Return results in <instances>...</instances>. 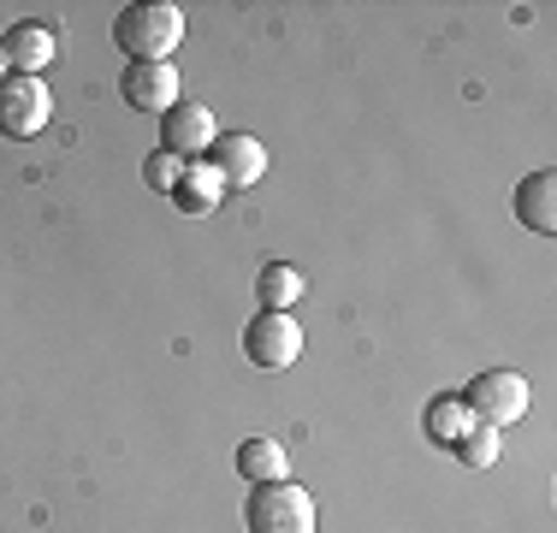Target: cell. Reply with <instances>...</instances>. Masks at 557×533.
<instances>
[{"instance_id":"obj_1","label":"cell","mask_w":557,"mask_h":533,"mask_svg":"<svg viewBox=\"0 0 557 533\" xmlns=\"http://www.w3.org/2000/svg\"><path fill=\"white\" fill-rule=\"evenodd\" d=\"M113 42L131 65L166 60V53L184 42V7H172V0H137V7H125L113 18Z\"/></svg>"},{"instance_id":"obj_2","label":"cell","mask_w":557,"mask_h":533,"mask_svg":"<svg viewBox=\"0 0 557 533\" xmlns=\"http://www.w3.org/2000/svg\"><path fill=\"white\" fill-rule=\"evenodd\" d=\"M244 528L249 533H314V498L290 474L285 480H268V486L249 492Z\"/></svg>"},{"instance_id":"obj_3","label":"cell","mask_w":557,"mask_h":533,"mask_svg":"<svg viewBox=\"0 0 557 533\" xmlns=\"http://www.w3.org/2000/svg\"><path fill=\"white\" fill-rule=\"evenodd\" d=\"M48 119H54L48 77H24V72L0 77V137L30 142V137H42V131H48Z\"/></svg>"},{"instance_id":"obj_4","label":"cell","mask_w":557,"mask_h":533,"mask_svg":"<svg viewBox=\"0 0 557 533\" xmlns=\"http://www.w3.org/2000/svg\"><path fill=\"white\" fill-rule=\"evenodd\" d=\"M462 409H469L474 421H486V426H510V421H522L528 416V380L522 373H474L469 385H462Z\"/></svg>"},{"instance_id":"obj_5","label":"cell","mask_w":557,"mask_h":533,"mask_svg":"<svg viewBox=\"0 0 557 533\" xmlns=\"http://www.w3.org/2000/svg\"><path fill=\"white\" fill-rule=\"evenodd\" d=\"M244 356L256 368H268V373H278V368H290L302 356V326L290 314H273V309H261L256 320L244 326Z\"/></svg>"},{"instance_id":"obj_6","label":"cell","mask_w":557,"mask_h":533,"mask_svg":"<svg viewBox=\"0 0 557 533\" xmlns=\"http://www.w3.org/2000/svg\"><path fill=\"white\" fill-rule=\"evenodd\" d=\"M202 160L214 166V178L225 190H249V184L268 178V149H261V137H249V131H220L214 149Z\"/></svg>"},{"instance_id":"obj_7","label":"cell","mask_w":557,"mask_h":533,"mask_svg":"<svg viewBox=\"0 0 557 533\" xmlns=\"http://www.w3.org/2000/svg\"><path fill=\"white\" fill-rule=\"evenodd\" d=\"M119 96H125V107H137V113L161 119L166 107H178V65H172V60H137V65H125Z\"/></svg>"},{"instance_id":"obj_8","label":"cell","mask_w":557,"mask_h":533,"mask_svg":"<svg viewBox=\"0 0 557 533\" xmlns=\"http://www.w3.org/2000/svg\"><path fill=\"white\" fill-rule=\"evenodd\" d=\"M214 113H208L202 101H178L161 113V149L178 154V160H202L208 149H214Z\"/></svg>"},{"instance_id":"obj_9","label":"cell","mask_w":557,"mask_h":533,"mask_svg":"<svg viewBox=\"0 0 557 533\" xmlns=\"http://www.w3.org/2000/svg\"><path fill=\"white\" fill-rule=\"evenodd\" d=\"M0 48H7V65H12V72H24V77L54 72V60H60V36L48 30V24H36V18L12 24V30L0 36Z\"/></svg>"},{"instance_id":"obj_10","label":"cell","mask_w":557,"mask_h":533,"mask_svg":"<svg viewBox=\"0 0 557 533\" xmlns=\"http://www.w3.org/2000/svg\"><path fill=\"white\" fill-rule=\"evenodd\" d=\"M516 220H522L528 232H540V237L557 232V172L552 166L528 172V178L516 184Z\"/></svg>"},{"instance_id":"obj_11","label":"cell","mask_w":557,"mask_h":533,"mask_svg":"<svg viewBox=\"0 0 557 533\" xmlns=\"http://www.w3.org/2000/svg\"><path fill=\"white\" fill-rule=\"evenodd\" d=\"M220 196H225V184L214 178V166H208V160H190V166H184V178H178V190H172V208L202 220V213L220 208Z\"/></svg>"},{"instance_id":"obj_12","label":"cell","mask_w":557,"mask_h":533,"mask_svg":"<svg viewBox=\"0 0 557 533\" xmlns=\"http://www.w3.org/2000/svg\"><path fill=\"white\" fill-rule=\"evenodd\" d=\"M237 480H249V486H268V480H285V445L268 433L244 438L237 445Z\"/></svg>"},{"instance_id":"obj_13","label":"cell","mask_w":557,"mask_h":533,"mask_svg":"<svg viewBox=\"0 0 557 533\" xmlns=\"http://www.w3.org/2000/svg\"><path fill=\"white\" fill-rule=\"evenodd\" d=\"M469 426H474V416H469V409H462V397H457V392L433 397V404L421 409V433H428L433 445H445V450L457 445V438L469 433Z\"/></svg>"},{"instance_id":"obj_14","label":"cell","mask_w":557,"mask_h":533,"mask_svg":"<svg viewBox=\"0 0 557 533\" xmlns=\"http://www.w3.org/2000/svg\"><path fill=\"white\" fill-rule=\"evenodd\" d=\"M256 297H261V309L290 314L302 302V273H297V266H285V261H268V266H261V278H256Z\"/></svg>"},{"instance_id":"obj_15","label":"cell","mask_w":557,"mask_h":533,"mask_svg":"<svg viewBox=\"0 0 557 533\" xmlns=\"http://www.w3.org/2000/svg\"><path fill=\"white\" fill-rule=\"evenodd\" d=\"M450 457L462 462V469H493L498 462V426H486V421H474L469 433L450 445Z\"/></svg>"},{"instance_id":"obj_16","label":"cell","mask_w":557,"mask_h":533,"mask_svg":"<svg viewBox=\"0 0 557 533\" xmlns=\"http://www.w3.org/2000/svg\"><path fill=\"white\" fill-rule=\"evenodd\" d=\"M184 166H190V160L154 149V154H143V184H149V190H161V196H172V190H178V178H184Z\"/></svg>"},{"instance_id":"obj_17","label":"cell","mask_w":557,"mask_h":533,"mask_svg":"<svg viewBox=\"0 0 557 533\" xmlns=\"http://www.w3.org/2000/svg\"><path fill=\"white\" fill-rule=\"evenodd\" d=\"M12 72V65H7V48H0V77H7Z\"/></svg>"}]
</instances>
